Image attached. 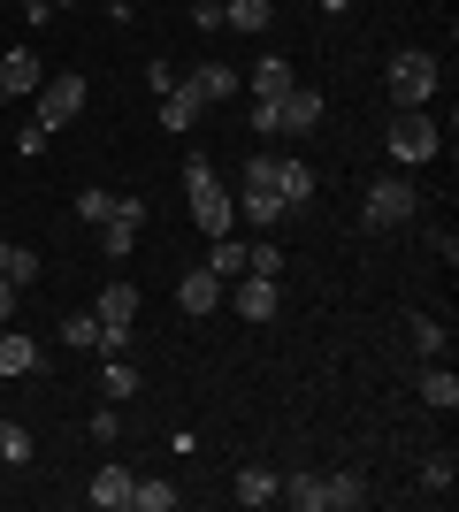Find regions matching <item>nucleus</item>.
<instances>
[{
  "label": "nucleus",
  "mask_w": 459,
  "mask_h": 512,
  "mask_svg": "<svg viewBox=\"0 0 459 512\" xmlns=\"http://www.w3.org/2000/svg\"><path fill=\"white\" fill-rule=\"evenodd\" d=\"M184 207H192V222L207 237H230V222H238V199H230V184L215 176V161L207 153H192L184 161Z\"/></svg>",
  "instance_id": "nucleus-1"
},
{
  "label": "nucleus",
  "mask_w": 459,
  "mask_h": 512,
  "mask_svg": "<svg viewBox=\"0 0 459 512\" xmlns=\"http://www.w3.org/2000/svg\"><path fill=\"white\" fill-rule=\"evenodd\" d=\"M383 85H391V100H398V107H421L429 92H437V54H421V46L391 54V69H383Z\"/></svg>",
  "instance_id": "nucleus-2"
},
{
  "label": "nucleus",
  "mask_w": 459,
  "mask_h": 512,
  "mask_svg": "<svg viewBox=\"0 0 459 512\" xmlns=\"http://www.w3.org/2000/svg\"><path fill=\"white\" fill-rule=\"evenodd\" d=\"M31 100H39V115H31V123L62 130V123H77V107L92 100V85H85V77H77V69H62V77H46V85L31 92Z\"/></svg>",
  "instance_id": "nucleus-3"
},
{
  "label": "nucleus",
  "mask_w": 459,
  "mask_h": 512,
  "mask_svg": "<svg viewBox=\"0 0 459 512\" xmlns=\"http://www.w3.org/2000/svg\"><path fill=\"white\" fill-rule=\"evenodd\" d=\"M383 146H391V161H406V169H414V161H429V153L444 146V130L429 123L421 107H398V123H391V138H383Z\"/></svg>",
  "instance_id": "nucleus-4"
},
{
  "label": "nucleus",
  "mask_w": 459,
  "mask_h": 512,
  "mask_svg": "<svg viewBox=\"0 0 459 512\" xmlns=\"http://www.w3.org/2000/svg\"><path fill=\"white\" fill-rule=\"evenodd\" d=\"M138 222H146V199H115V214L100 222V253H108V260H131L138 253Z\"/></svg>",
  "instance_id": "nucleus-5"
},
{
  "label": "nucleus",
  "mask_w": 459,
  "mask_h": 512,
  "mask_svg": "<svg viewBox=\"0 0 459 512\" xmlns=\"http://www.w3.org/2000/svg\"><path fill=\"white\" fill-rule=\"evenodd\" d=\"M414 214H421L414 184H375V192H368V222H375V230H398V222H414Z\"/></svg>",
  "instance_id": "nucleus-6"
},
{
  "label": "nucleus",
  "mask_w": 459,
  "mask_h": 512,
  "mask_svg": "<svg viewBox=\"0 0 459 512\" xmlns=\"http://www.w3.org/2000/svg\"><path fill=\"white\" fill-rule=\"evenodd\" d=\"M306 130H322V92L291 85L284 100H276V138H306Z\"/></svg>",
  "instance_id": "nucleus-7"
},
{
  "label": "nucleus",
  "mask_w": 459,
  "mask_h": 512,
  "mask_svg": "<svg viewBox=\"0 0 459 512\" xmlns=\"http://www.w3.org/2000/svg\"><path fill=\"white\" fill-rule=\"evenodd\" d=\"M222 306H238L245 321H276L284 299H276V276H238V291H222Z\"/></svg>",
  "instance_id": "nucleus-8"
},
{
  "label": "nucleus",
  "mask_w": 459,
  "mask_h": 512,
  "mask_svg": "<svg viewBox=\"0 0 459 512\" xmlns=\"http://www.w3.org/2000/svg\"><path fill=\"white\" fill-rule=\"evenodd\" d=\"M230 199H238V214L253 222V230H276V222H291V207H284L276 192H268V184H253V176H245V184H238Z\"/></svg>",
  "instance_id": "nucleus-9"
},
{
  "label": "nucleus",
  "mask_w": 459,
  "mask_h": 512,
  "mask_svg": "<svg viewBox=\"0 0 459 512\" xmlns=\"http://www.w3.org/2000/svg\"><path fill=\"white\" fill-rule=\"evenodd\" d=\"M131 490H138V474L131 467H115V459H108V467H100V474H92V505H100V512H131Z\"/></svg>",
  "instance_id": "nucleus-10"
},
{
  "label": "nucleus",
  "mask_w": 459,
  "mask_h": 512,
  "mask_svg": "<svg viewBox=\"0 0 459 512\" xmlns=\"http://www.w3.org/2000/svg\"><path fill=\"white\" fill-rule=\"evenodd\" d=\"M39 85H46L39 54H31V46H8V54H0V92L16 100V92H39Z\"/></svg>",
  "instance_id": "nucleus-11"
},
{
  "label": "nucleus",
  "mask_w": 459,
  "mask_h": 512,
  "mask_svg": "<svg viewBox=\"0 0 459 512\" xmlns=\"http://www.w3.org/2000/svg\"><path fill=\"white\" fill-rule=\"evenodd\" d=\"M222 291H230V283H222L215 268H192V276L176 283V306H184V314H215V306H222Z\"/></svg>",
  "instance_id": "nucleus-12"
},
{
  "label": "nucleus",
  "mask_w": 459,
  "mask_h": 512,
  "mask_svg": "<svg viewBox=\"0 0 459 512\" xmlns=\"http://www.w3.org/2000/svg\"><path fill=\"white\" fill-rule=\"evenodd\" d=\"M314 192H322V176L306 169L299 153H291V161H276V199H284L291 214H299V207H306V199H314Z\"/></svg>",
  "instance_id": "nucleus-13"
},
{
  "label": "nucleus",
  "mask_w": 459,
  "mask_h": 512,
  "mask_svg": "<svg viewBox=\"0 0 459 512\" xmlns=\"http://www.w3.org/2000/svg\"><path fill=\"white\" fill-rule=\"evenodd\" d=\"M368 505V482L352 467H337V474H322V512H360Z\"/></svg>",
  "instance_id": "nucleus-14"
},
{
  "label": "nucleus",
  "mask_w": 459,
  "mask_h": 512,
  "mask_svg": "<svg viewBox=\"0 0 459 512\" xmlns=\"http://www.w3.org/2000/svg\"><path fill=\"white\" fill-rule=\"evenodd\" d=\"M184 85H192L199 100H238V85H245V77H238L230 62H199L192 77H184Z\"/></svg>",
  "instance_id": "nucleus-15"
},
{
  "label": "nucleus",
  "mask_w": 459,
  "mask_h": 512,
  "mask_svg": "<svg viewBox=\"0 0 459 512\" xmlns=\"http://www.w3.org/2000/svg\"><path fill=\"white\" fill-rule=\"evenodd\" d=\"M268 16H276V0H222V31H245V39H261Z\"/></svg>",
  "instance_id": "nucleus-16"
},
{
  "label": "nucleus",
  "mask_w": 459,
  "mask_h": 512,
  "mask_svg": "<svg viewBox=\"0 0 459 512\" xmlns=\"http://www.w3.org/2000/svg\"><path fill=\"white\" fill-rule=\"evenodd\" d=\"M92 314L108 321V329H131V321H138V291H131V283H108V291L92 299Z\"/></svg>",
  "instance_id": "nucleus-17"
},
{
  "label": "nucleus",
  "mask_w": 459,
  "mask_h": 512,
  "mask_svg": "<svg viewBox=\"0 0 459 512\" xmlns=\"http://www.w3.org/2000/svg\"><path fill=\"white\" fill-rule=\"evenodd\" d=\"M199 107H207V100H199V92L176 77V92H161V130H192V123H199Z\"/></svg>",
  "instance_id": "nucleus-18"
},
{
  "label": "nucleus",
  "mask_w": 459,
  "mask_h": 512,
  "mask_svg": "<svg viewBox=\"0 0 459 512\" xmlns=\"http://www.w3.org/2000/svg\"><path fill=\"white\" fill-rule=\"evenodd\" d=\"M0 375H8V383H16V375H39V344L23 337V329L0 337Z\"/></svg>",
  "instance_id": "nucleus-19"
},
{
  "label": "nucleus",
  "mask_w": 459,
  "mask_h": 512,
  "mask_svg": "<svg viewBox=\"0 0 459 512\" xmlns=\"http://www.w3.org/2000/svg\"><path fill=\"white\" fill-rule=\"evenodd\" d=\"M100 398H108V406H131V398H138V367L123 360V352L100 367Z\"/></svg>",
  "instance_id": "nucleus-20"
},
{
  "label": "nucleus",
  "mask_w": 459,
  "mask_h": 512,
  "mask_svg": "<svg viewBox=\"0 0 459 512\" xmlns=\"http://www.w3.org/2000/svg\"><path fill=\"white\" fill-rule=\"evenodd\" d=\"M291 85H299V77H291L284 54H261V69H253V100H284Z\"/></svg>",
  "instance_id": "nucleus-21"
},
{
  "label": "nucleus",
  "mask_w": 459,
  "mask_h": 512,
  "mask_svg": "<svg viewBox=\"0 0 459 512\" xmlns=\"http://www.w3.org/2000/svg\"><path fill=\"white\" fill-rule=\"evenodd\" d=\"M276 490H284V474H268V467H245V474H238V490H230V497L261 512V505H276Z\"/></svg>",
  "instance_id": "nucleus-22"
},
{
  "label": "nucleus",
  "mask_w": 459,
  "mask_h": 512,
  "mask_svg": "<svg viewBox=\"0 0 459 512\" xmlns=\"http://www.w3.org/2000/svg\"><path fill=\"white\" fill-rule=\"evenodd\" d=\"M421 406H437V413L459 406V375L452 367H421Z\"/></svg>",
  "instance_id": "nucleus-23"
},
{
  "label": "nucleus",
  "mask_w": 459,
  "mask_h": 512,
  "mask_svg": "<svg viewBox=\"0 0 459 512\" xmlns=\"http://www.w3.org/2000/svg\"><path fill=\"white\" fill-rule=\"evenodd\" d=\"M276 505H299V512H322V474H284Z\"/></svg>",
  "instance_id": "nucleus-24"
},
{
  "label": "nucleus",
  "mask_w": 459,
  "mask_h": 512,
  "mask_svg": "<svg viewBox=\"0 0 459 512\" xmlns=\"http://www.w3.org/2000/svg\"><path fill=\"white\" fill-rule=\"evenodd\" d=\"M62 344L69 352H100V314H62Z\"/></svg>",
  "instance_id": "nucleus-25"
},
{
  "label": "nucleus",
  "mask_w": 459,
  "mask_h": 512,
  "mask_svg": "<svg viewBox=\"0 0 459 512\" xmlns=\"http://www.w3.org/2000/svg\"><path fill=\"white\" fill-rule=\"evenodd\" d=\"M0 276L16 283V291H23V283H39V253H31V245H8V253H0Z\"/></svg>",
  "instance_id": "nucleus-26"
},
{
  "label": "nucleus",
  "mask_w": 459,
  "mask_h": 512,
  "mask_svg": "<svg viewBox=\"0 0 459 512\" xmlns=\"http://www.w3.org/2000/svg\"><path fill=\"white\" fill-rule=\"evenodd\" d=\"M406 344H414L421 360H437V352H444V321H429V314H414V321H406Z\"/></svg>",
  "instance_id": "nucleus-27"
},
{
  "label": "nucleus",
  "mask_w": 459,
  "mask_h": 512,
  "mask_svg": "<svg viewBox=\"0 0 459 512\" xmlns=\"http://www.w3.org/2000/svg\"><path fill=\"white\" fill-rule=\"evenodd\" d=\"M207 245H215V253H207V268H215L222 283H238V276H245V245H230V237H207Z\"/></svg>",
  "instance_id": "nucleus-28"
},
{
  "label": "nucleus",
  "mask_w": 459,
  "mask_h": 512,
  "mask_svg": "<svg viewBox=\"0 0 459 512\" xmlns=\"http://www.w3.org/2000/svg\"><path fill=\"white\" fill-rule=\"evenodd\" d=\"M31 428H16V421H0V459H8V467H31Z\"/></svg>",
  "instance_id": "nucleus-29"
},
{
  "label": "nucleus",
  "mask_w": 459,
  "mask_h": 512,
  "mask_svg": "<svg viewBox=\"0 0 459 512\" xmlns=\"http://www.w3.org/2000/svg\"><path fill=\"white\" fill-rule=\"evenodd\" d=\"M131 505H138V512H176V482H138Z\"/></svg>",
  "instance_id": "nucleus-30"
},
{
  "label": "nucleus",
  "mask_w": 459,
  "mask_h": 512,
  "mask_svg": "<svg viewBox=\"0 0 459 512\" xmlns=\"http://www.w3.org/2000/svg\"><path fill=\"white\" fill-rule=\"evenodd\" d=\"M452 482H459V467H452V451H437V459H421V490H452Z\"/></svg>",
  "instance_id": "nucleus-31"
},
{
  "label": "nucleus",
  "mask_w": 459,
  "mask_h": 512,
  "mask_svg": "<svg viewBox=\"0 0 459 512\" xmlns=\"http://www.w3.org/2000/svg\"><path fill=\"white\" fill-rule=\"evenodd\" d=\"M245 276H284V253L276 245H245Z\"/></svg>",
  "instance_id": "nucleus-32"
},
{
  "label": "nucleus",
  "mask_w": 459,
  "mask_h": 512,
  "mask_svg": "<svg viewBox=\"0 0 459 512\" xmlns=\"http://www.w3.org/2000/svg\"><path fill=\"white\" fill-rule=\"evenodd\" d=\"M85 436H92V444H115V436H123V413H115V406H100V413L85 421Z\"/></svg>",
  "instance_id": "nucleus-33"
},
{
  "label": "nucleus",
  "mask_w": 459,
  "mask_h": 512,
  "mask_svg": "<svg viewBox=\"0 0 459 512\" xmlns=\"http://www.w3.org/2000/svg\"><path fill=\"white\" fill-rule=\"evenodd\" d=\"M77 214H85L92 230H100V222H108V214H115V192H77Z\"/></svg>",
  "instance_id": "nucleus-34"
},
{
  "label": "nucleus",
  "mask_w": 459,
  "mask_h": 512,
  "mask_svg": "<svg viewBox=\"0 0 459 512\" xmlns=\"http://www.w3.org/2000/svg\"><path fill=\"white\" fill-rule=\"evenodd\" d=\"M46 138H54L46 123H23V130H16V153H23V161H39V153H46Z\"/></svg>",
  "instance_id": "nucleus-35"
},
{
  "label": "nucleus",
  "mask_w": 459,
  "mask_h": 512,
  "mask_svg": "<svg viewBox=\"0 0 459 512\" xmlns=\"http://www.w3.org/2000/svg\"><path fill=\"white\" fill-rule=\"evenodd\" d=\"M8 314H16V283L0 276V321H8Z\"/></svg>",
  "instance_id": "nucleus-36"
},
{
  "label": "nucleus",
  "mask_w": 459,
  "mask_h": 512,
  "mask_svg": "<svg viewBox=\"0 0 459 512\" xmlns=\"http://www.w3.org/2000/svg\"><path fill=\"white\" fill-rule=\"evenodd\" d=\"M23 16H31V23H46V16H54V8H46V0H23Z\"/></svg>",
  "instance_id": "nucleus-37"
},
{
  "label": "nucleus",
  "mask_w": 459,
  "mask_h": 512,
  "mask_svg": "<svg viewBox=\"0 0 459 512\" xmlns=\"http://www.w3.org/2000/svg\"><path fill=\"white\" fill-rule=\"evenodd\" d=\"M345 8H352V0H322V16H345Z\"/></svg>",
  "instance_id": "nucleus-38"
},
{
  "label": "nucleus",
  "mask_w": 459,
  "mask_h": 512,
  "mask_svg": "<svg viewBox=\"0 0 459 512\" xmlns=\"http://www.w3.org/2000/svg\"><path fill=\"white\" fill-rule=\"evenodd\" d=\"M108 16H131V0H108Z\"/></svg>",
  "instance_id": "nucleus-39"
},
{
  "label": "nucleus",
  "mask_w": 459,
  "mask_h": 512,
  "mask_svg": "<svg viewBox=\"0 0 459 512\" xmlns=\"http://www.w3.org/2000/svg\"><path fill=\"white\" fill-rule=\"evenodd\" d=\"M46 8H62V0H46Z\"/></svg>",
  "instance_id": "nucleus-40"
},
{
  "label": "nucleus",
  "mask_w": 459,
  "mask_h": 512,
  "mask_svg": "<svg viewBox=\"0 0 459 512\" xmlns=\"http://www.w3.org/2000/svg\"><path fill=\"white\" fill-rule=\"evenodd\" d=\"M0 107H8V92H0Z\"/></svg>",
  "instance_id": "nucleus-41"
}]
</instances>
